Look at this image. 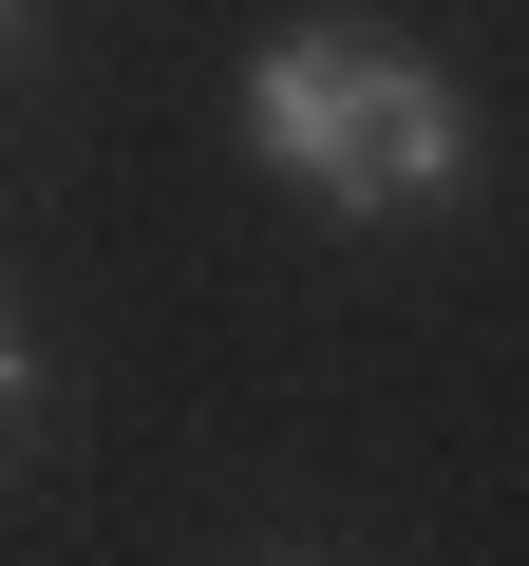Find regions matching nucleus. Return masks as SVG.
<instances>
[{
    "label": "nucleus",
    "mask_w": 529,
    "mask_h": 566,
    "mask_svg": "<svg viewBox=\"0 0 529 566\" xmlns=\"http://www.w3.org/2000/svg\"><path fill=\"white\" fill-rule=\"evenodd\" d=\"M246 151L284 170L303 208H341V227H397V208H454L473 95L416 39H378V20H284L246 57Z\"/></svg>",
    "instance_id": "1"
},
{
    "label": "nucleus",
    "mask_w": 529,
    "mask_h": 566,
    "mask_svg": "<svg viewBox=\"0 0 529 566\" xmlns=\"http://www.w3.org/2000/svg\"><path fill=\"white\" fill-rule=\"evenodd\" d=\"M20 397H39V359H20V303H0V434H20Z\"/></svg>",
    "instance_id": "2"
},
{
    "label": "nucleus",
    "mask_w": 529,
    "mask_h": 566,
    "mask_svg": "<svg viewBox=\"0 0 529 566\" xmlns=\"http://www.w3.org/2000/svg\"><path fill=\"white\" fill-rule=\"evenodd\" d=\"M20 20H39V0H0V39H20Z\"/></svg>",
    "instance_id": "3"
}]
</instances>
